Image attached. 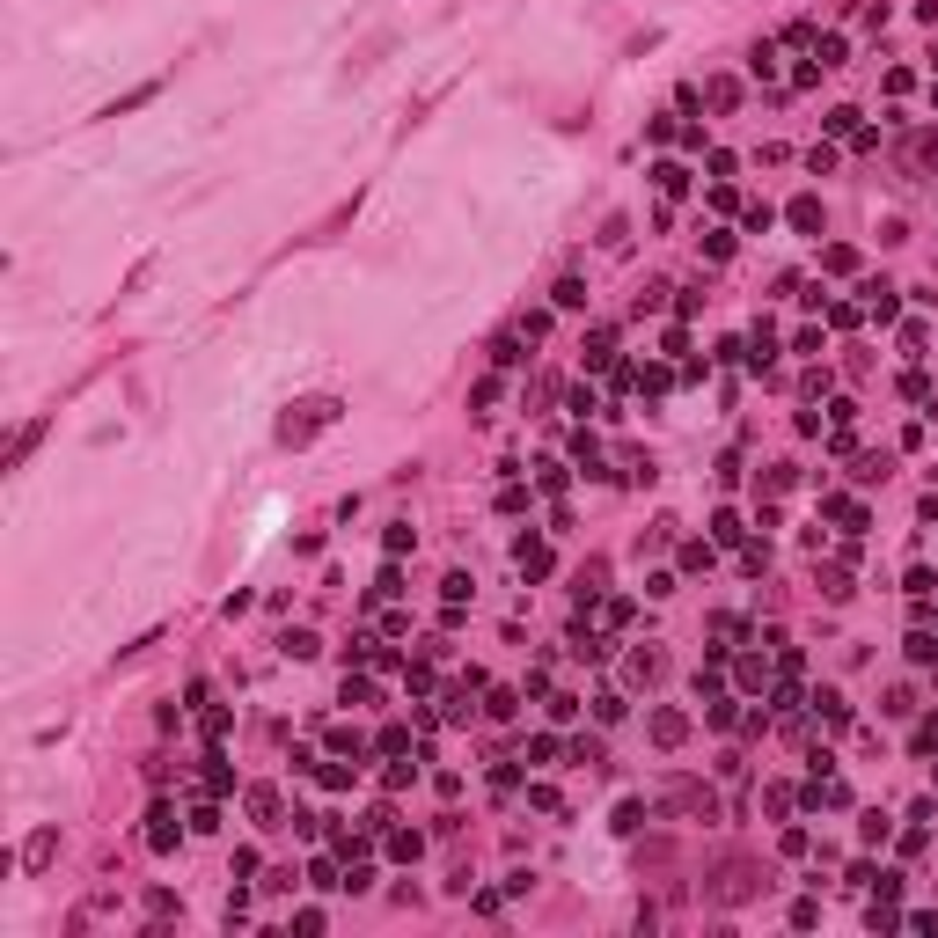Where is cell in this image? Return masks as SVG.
I'll return each instance as SVG.
<instances>
[{"label": "cell", "instance_id": "6da1fadb", "mask_svg": "<svg viewBox=\"0 0 938 938\" xmlns=\"http://www.w3.org/2000/svg\"><path fill=\"white\" fill-rule=\"evenodd\" d=\"M330 418H338V403H330V396H316V403H301V411L287 418V440H308V433H316V425H330Z\"/></svg>", "mask_w": 938, "mask_h": 938}, {"label": "cell", "instance_id": "7a4b0ae2", "mask_svg": "<svg viewBox=\"0 0 938 938\" xmlns=\"http://www.w3.org/2000/svg\"><path fill=\"white\" fill-rule=\"evenodd\" d=\"M682 734H689V719H682V712H652V741H660V748H674Z\"/></svg>", "mask_w": 938, "mask_h": 938}, {"label": "cell", "instance_id": "3957f363", "mask_svg": "<svg viewBox=\"0 0 938 938\" xmlns=\"http://www.w3.org/2000/svg\"><path fill=\"white\" fill-rule=\"evenodd\" d=\"M52 850H59V836H52V829H37V836L23 843V865L37 872V865H52Z\"/></svg>", "mask_w": 938, "mask_h": 938}, {"label": "cell", "instance_id": "277c9868", "mask_svg": "<svg viewBox=\"0 0 938 938\" xmlns=\"http://www.w3.org/2000/svg\"><path fill=\"white\" fill-rule=\"evenodd\" d=\"M147 821H154V829H147V843H154V850H169V843H176V814H169V807H154Z\"/></svg>", "mask_w": 938, "mask_h": 938}, {"label": "cell", "instance_id": "5b68a950", "mask_svg": "<svg viewBox=\"0 0 938 938\" xmlns=\"http://www.w3.org/2000/svg\"><path fill=\"white\" fill-rule=\"evenodd\" d=\"M521 572L543 579V572H550V550H543V543H521Z\"/></svg>", "mask_w": 938, "mask_h": 938}, {"label": "cell", "instance_id": "8992f818", "mask_svg": "<svg viewBox=\"0 0 938 938\" xmlns=\"http://www.w3.org/2000/svg\"><path fill=\"white\" fill-rule=\"evenodd\" d=\"M308 887H345V880H338V865H330V858H316V865H308Z\"/></svg>", "mask_w": 938, "mask_h": 938}]
</instances>
